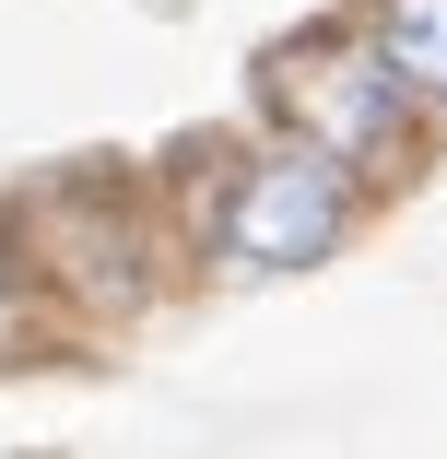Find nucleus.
Returning a JSON list of instances; mask_svg holds the SVG:
<instances>
[{"mask_svg": "<svg viewBox=\"0 0 447 459\" xmlns=\"http://www.w3.org/2000/svg\"><path fill=\"white\" fill-rule=\"evenodd\" d=\"M377 71H389V82H424V95H447V0H389Z\"/></svg>", "mask_w": 447, "mask_h": 459, "instance_id": "nucleus-3", "label": "nucleus"}, {"mask_svg": "<svg viewBox=\"0 0 447 459\" xmlns=\"http://www.w3.org/2000/svg\"><path fill=\"white\" fill-rule=\"evenodd\" d=\"M341 236V165L330 153H271L236 189V224H224V247L247 259V271H295V259H318Z\"/></svg>", "mask_w": 447, "mask_h": 459, "instance_id": "nucleus-1", "label": "nucleus"}, {"mask_svg": "<svg viewBox=\"0 0 447 459\" xmlns=\"http://www.w3.org/2000/svg\"><path fill=\"white\" fill-rule=\"evenodd\" d=\"M389 118H400V82H389L377 59H341V71L318 82V130H330V165H341V153H377V142H389Z\"/></svg>", "mask_w": 447, "mask_h": 459, "instance_id": "nucleus-2", "label": "nucleus"}]
</instances>
